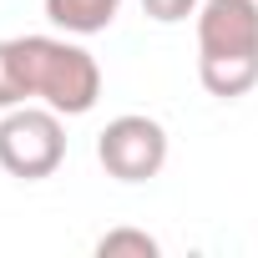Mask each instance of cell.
<instances>
[{
	"instance_id": "obj_6",
	"label": "cell",
	"mask_w": 258,
	"mask_h": 258,
	"mask_svg": "<svg viewBox=\"0 0 258 258\" xmlns=\"http://www.w3.org/2000/svg\"><path fill=\"white\" fill-rule=\"evenodd\" d=\"M96 253H101V258H121V253H132V258H157L162 248H157V238L142 233V228H111V233L96 238Z\"/></svg>"
},
{
	"instance_id": "obj_7",
	"label": "cell",
	"mask_w": 258,
	"mask_h": 258,
	"mask_svg": "<svg viewBox=\"0 0 258 258\" xmlns=\"http://www.w3.org/2000/svg\"><path fill=\"white\" fill-rule=\"evenodd\" d=\"M11 106H26V91H21V76H16L11 41H0V111H11Z\"/></svg>"
},
{
	"instance_id": "obj_4",
	"label": "cell",
	"mask_w": 258,
	"mask_h": 258,
	"mask_svg": "<svg viewBox=\"0 0 258 258\" xmlns=\"http://www.w3.org/2000/svg\"><path fill=\"white\" fill-rule=\"evenodd\" d=\"M198 61H258V0H203Z\"/></svg>"
},
{
	"instance_id": "obj_2",
	"label": "cell",
	"mask_w": 258,
	"mask_h": 258,
	"mask_svg": "<svg viewBox=\"0 0 258 258\" xmlns=\"http://www.w3.org/2000/svg\"><path fill=\"white\" fill-rule=\"evenodd\" d=\"M66 162V126L61 111L41 106H11L0 116V167L21 182H41Z\"/></svg>"
},
{
	"instance_id": "obj_5",
	"label": "cell",
	"mask_w": 258,
	"mask_h": 258,
	"mask_svg": "<svg viewBox=\"0 0 258 258\" xmlns=\"http://www.w3.org/2000/svg\"><path fill=\"white\" fill-rule=\"evenodd\" d=\"M121 0H46V21L66 36H96L116 21Z\"/></svg>"
},
{
	"instance_id": "obj_8",
	"label": "cell",
	"mask_w": 258,
	"mask_h": 258,
	"mask_svg": "<svg viewBox=\"0 0 258 258\" xmlns=\"http://www.w3.org/2000/svg\"><path fill=\"white\" fill-rule=\"evenodd\" d=\"M198 6H203V0H142V11H147L157 26H177V21L198 16Z\"/></svg>"
},
{
	"instance_id": "obj_3",
	"label": "cell",
	"mask_w": 258,
	"mask_h": 258,
	"mask_svg": "<svg viewBox=\"0 0 258 258\" xmlns=\"http://www.w3.org/2000/svg\"><path fill=\"white\" fill-rule=\"evenodd\" d=\"M96 162L106 167V177L116 182H147L167 167V126L157 116L126 111L111 116L96 137Z\"/></svg>"
},
{
	"instance_id": "obj_1",
	"label": "cell",
	"mask_w": 258,
	"mask_h": 258,
	"mask_svg": "<svg viewBox=\"0 0 258 258\" xmlns=\"http://www.w3.org/2000/svg\"><path fill=\"white\" fill-rule=\"evenodd\" d=\"M16 76L26 101H46L61 116H86L101 96V66L86 46L61 36H16L11 41Z\"/></svg>"
}]
</instances>
